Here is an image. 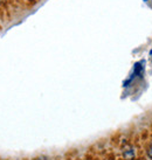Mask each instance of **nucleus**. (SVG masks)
I'll return each instance as SVG.
<instances>
[{"label":"nucleus","instance_id":"f257e3e1","mask_svg":"<svg viewBox=\"0 0 152 160\" xmlns=\"http://www.w3.org/2000/svg\"><path fill=\"white\" fill-rule=\"evenodd\" d=\"M144 61H139V62L134 63V71H132V74L130 75V77L128 80L124 82V87L126 85H129L131 82L134 80H136L137 77H142L144 74Z\"/></svg>","mask_w":152,"mask_h":160},{"label":"nucleus","instance_id":"f03ea898","mask_svg":"<svg viewBox=\"0 0 152 160\" xmlns=\"http://www.w3.org/2000/svg\"><path fill=\"white\" fill-rule=\"evenodd\" d=\"M123 157L125 160H134V151L129 147V148H125L124 152H123Z\"/></svg>","mask_w":152,"mask_h":160},{"label":"nucleus","instance_id":"7ed1b4c3","mask_svg":"<svg viewBox=\"0 0 152 160\" xmlns=\"http://www.w3.org/2000/svg\"><path fill=\"white\" fill-rule=\"evenodd\" d=\"M146 156H148L149 159L152 160V144L150 146H148V148H146Z\"/></svg>","mask_w":152,"mask_h":160},{"label":"nucleus","instance_id":"20e7f679","mask_svg":"<svg viewBox=\"0 0 152 160\" xmlns=\"http://www.w3.org/2000/svg\"><path fill=\"white\" fill-rule=\"evenodd\" d=\"M38 160H47V159H45V158H41V159H38Z\"/></svg>","mask_w":152,"mask_h":160},{"label":"nucleus","instance_id":"39448f33","mask_svg":"<svg viewBox=\"0 0 152 160\" xmlns=\"http://www.w3.org/2000/svg\"><path fill=\"white\" fill-rule=\"evenodd\" d=\"M138 160H146V159H143V158H140V159H138Z\"/></svg>","mask_w":152,"mask_h":160},{"label":"nucleus","instance_id":"423d86ee","mask_svg":"<svg viewBox=\"0 0 152 160\" xmlns=\"http://www.w3.org/2000/svg\"><path fill=\"white\" fill-rule=\"evenodd\" d=\"M150 55H152V49H151V52H150Z\"/></svg>","mask_w":152,"mask_h":160},{"label":"nucleus","instance_id":"0eeeda50","mask_svg":"<svg viewBox=\"0 0 152 160\" xmlns=\"http://www.w3.org/2000/svg\"><path fill=\"white\" fill-rule=\"evenodd\" d=\"M29 1H32V0H29Z\"/></svg>","mask_w":152,"mask_h":160}]
</instances>
